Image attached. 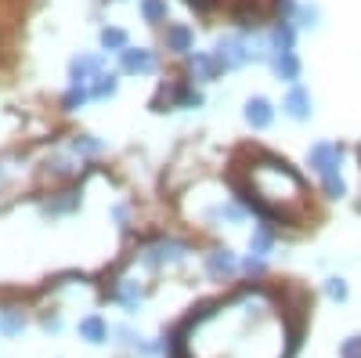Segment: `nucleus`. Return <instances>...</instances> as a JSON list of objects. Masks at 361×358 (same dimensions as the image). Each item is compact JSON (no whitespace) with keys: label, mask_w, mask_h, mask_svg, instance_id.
Returning a JSON list of instances; mask_svg holds the SVG:
<instances>
[{"label":"nucleus","mask_w":361,"mask_h":358,"mask_svg":"<svg viewBox=\"0 0 361 358\" xmlns=\"http://www.w3.org/2000/svg\"><path fill=\"white\" fill-rule=\"evenodd\" d=\"M307 163L322 174V181H329V177H340L343 148H340V145H329V141H318V145L307 148Z\"/></svg>","instance_id":"f257e3e1"},{"label":"nucleus","mask_w":361,"mask_h":358,"mask_svg":"<svg viewBox=\"0 0 361 358\" xmlns=\"http://www.w3.org/2000/svg\"><path fill=\"white\" fill-rule=\"evenodd\" d=\"M214 58H217L221 69H238V66H246L253 58V47L243 37H221L217 47H214Z\"/></svg>","instance_id":"f03ea898"},{"label":"nucleus","mask_w":361,"mask_h":358,"mask_svg":"<svg viewBox=\"0 0 361 358\" xmlns=\"http://www.w3.org/2000/svg\"><path fill=\"white\" fill-rule=\"evenodd\" d=\"M185 253H188V246H185V243H177V239H159V243L145 246L141 261H145L148 268H159V264H166V261H177V257H185Z\"/></svg>","instance_id":"7ed1b4c3"},{"label":"nucleus","mask_w":361,"mask_h":358,"mask_svg":"<svg viewBox=\"0 0 361 358\" xmlns=\"http://www.w3.org/2000/svg\"><path fill=\"white\" fill-rule=\"evenodd\" d=\"M119 69L123 73H152L156 58H152V51H145V47H127V51H119Z\"/></svg>","instance_id":"20e7f679"},{"label":"nucleus","mask_w":361,"mask_h":358,"mask_svg":"<svg viewBox=\"0 0 361 358\" xmlns=\"http://www.w3.org/2000/svg\"><path fill=\"white\" fill-rule=\"evenodd\" d=\"M282 109H286L289 119H307V116H311V95H307L300 83H293L289 95H286V102H282Z\"/></svg>","instance_id":"39448f33"},{"label":"nucleus","mask_w":361,"mask_h":358,"mask_svg":"<svg viewBox=\"0 0 361 358\" xmlns=\"http://www.w3.org/2000/svg\"><path fill=\"white\" fill-rule=\"evenodd\" d=\"M271 119H275V109H271L267 98H250V102H246V124H250L253 131L271 127Z\"/></svg>","instance_id":"423d86ee"},{"label":"nucleus","mask_w":361,"mask_h":358,"mask_svg":"<svg viewBox=\"0 0 361 358\" xmlns=\"http://www.w3.org/2000/svg\"><path fill=\"white\" fill-rule=\"evenodd\" d=\"M293 40H296L293 25H289V18H282V22H275V29H271L267 47L275 51V54H289V51H293Z\"/></svg>","instance_id":"0eeeda50"},{"label":"nucleus","mask_w":361,"mask_h":358,"mask_svg":"<svg viewBox=\"0 0 361 358\" xmlns=\"http://www.w3.org/2000/svg\"><path fill=\"white\" fill-rule=\"evenodd\" d=\"M206 272L214 275V279L231 275V272H235V253H231V250H214V253L206 257Z\"/></svg>","instance_id":"6e6552de"},{"label":"nucleus","mask_w":361,"mask_h":358,"mask_svg":"<svg viewBox=\"0 0 361 358\" xmlns=\"http://www.w3.org/2000/svg\"><path fill=\"white\" fill-rule=\"evenodd\" d=\"M80 337H83L87 344H102V340H109V326H105V318H102V315H87V318L80 322Z\"/></svg>","instance_id":"1a4fd4ad"},{"label":"nucleus","mask_w":361,"mask_h":358,"mask_svg":"<svg viewBox=\"0 0 361 358\" xmlns=\"http://www.w3.org/2000/svg\"><path fill=\"white\" fill-rule=\"evenodd\" d=\"M271 69H275L279 80L296 83V76H300V58H296L293 51H289V54H275V58H271Z\"/></svg>","instance_id":"9d476101"},{"label":"nucleus","mask_w":361,"mask_h":358,"mask_svg":"<svg viewBox=\"0 0 361 358\" xmlns=\"http://www.w3.org/2000/svg\"><path fill=\"white\" fill-rule=\"evenodd\" d=\"M87 76H98V58H73V66H69V80L76 83V87H83L87 83Z\"/></svg>","instance_id":"9b49d317"},{"label":"nucleus","mask_w":361,"mask_h":358,"mask_svg":"<svg viewBox=\"0 0 361 358\" xmlns=\"http://www.w3.org/2000/svg\"><path fill=\"white\" fill-rule=\"evenodd\" d=\"M192 44H195V37H192L188 25H170V29H166V47H170V51L185 54V51H192Z\"/></svg>","instance_id":"f8f14e48"},{"label":"nucleus","mask_w":361,"mask_h":358,"mask_svg":"<svg viewBox=\"0 0 361 358\" xmlns=\"http://www.w3.org/2000/svg\"><path fill=\"white\" fill-rule=\"evenodd\" d=\"M112 297H116V301L123 304L127 311H134V308L141 304V290H137V282H130V279H123V282H116Z\"/></svg>","instance_id":"ddd939ff"},{"label":"nucleus","mask_w":361,"mask_h":358,"mask_svg":"<svg viewBox=\"0 0 361 358\" xmlns=\"http://www.w3.org/2000/svg\"><path fill=\"white\" fill-rule=\"evenodd\" d=\"M22 330H25V315L18 308H4V311H0V333H4V337H18Z\"/></svg>","instance_id":"4468645a"},{"label":"nucleus","mask_w":361,"mask_h":358,"mask_svg":"<svg viewBox=\"0 0 361 358\" xmlns=\"http://www.w3.org/2000/svg\"><path fill=\"white\" fill-rule=\"evenodd\" d=\"M192 73H195V80H214L221 73V66L214 54H192Z\"/></svg>","instance_id":"2eb2a0df"},{"label":"nucleus","mask_w":361,"mask_h":358,"mask_svg":"<svg viewBox=\"0 0 361 358\" xmlns=\"http://www.w3.org/2000/svg\"><path fill=\"white\" fill-rule=\"evenodd\" d=\"M271 243H275V235H271V228H267V225H260V228L253 232V239H250V250H253L257 257H264V253L271 250Z\"/></svg>","instance_id":"dca6fc26"},{"label":"nucleus","mask_w":361,"mask_h":358,"mask_svg":"<svg viewBox=\"0 0 361 358\" xmlns=\"http://www.w3.org/2000/svg\"><path fill=\"white\" fill-rule=\"evenodd\" d=\"M102 47L105 51H127V33L123 29H102Z\"/></svg>","instance_id":"f3484780"},{"label":"nucleus","mask_w":361,"mask_h":358,"mask_svg":"<svg viewBox=\"0 0 361 358\" xmlns=\"http://www.w3.org/2000/svg\"><path fill=\"white\" fill-rule=\"evenodd\" d=\"M94 80H98V83L90 87V98H112V95H116V76H102V73H98Z\"/></svg>","instance_id":"a211bd4d"},{"label":"nucleus","mask_w":361,"mask_h":358,"mask_svg":"<svg viewBox=\"0 0 361 358\" xmlns=\"http://www.w3.org/2000/svg\"><path fill=\"white\" fill-rule=\"evenodd\" d=\"M87 98H90V91H87V87H76V83H73V87H69V95L62 98V109H66V112H73V109H80Z\"/></svg>","instance_id":"6ab92c4d"},{"label":"nucleus","mask_w":361,"mask_h":358,"mask_svg":"<svg viewBox=\"0 0 361 358\" xmlns=\"http://www.w3.org/2000/svg\"><path fill=\"white\" fill-rule=\"evenodd\" d=\"M141 11L148 22H163L166 18V0H141Z\"/></svg>","instance_id":"aec40b11"},{"label":"nucleus","mask_w":361,"mask_h":358,"mask_svg":"<svg viewBox=\"0 0 361 358\" xmlns=\"http://www.w3.org/2000/svg\"><path fill=\"white\" fill-rule=\"evenodd\" d=\"M322 185H325L329 199H343L347 196V181H343V177H329V181H322Z\"/></svg>","instance_id":"412c9836"},{"label":"nucleus","mask_w":361,"mask_h":358,"mask_svg":"<svg viewBox=\"0 0 361 358\" xmlns=\"http://www.w3.org/2000/svg\"><path fill=\"white\" fill-rule=\"evenodd\" d=\"M325 293L333 297V301H347V282L336 279V275H333V279H325Z\"/></svg>","instance_id":"4be33fe9"},{"label":"nucleus","mask_w":361,"mask_h":358,"mask_svg":"<svg viewBox=\"0 0 361 358\" xmlns=\"http://www.w3.org/2000/svg\"><path fill=\"white\" fill-rule=\"evenodd\" d=\"M209 217L214 221H243V206H217V210H209Z\"/></svg>","instance_id":"5701e85b"},{"label":"nucleus","mask_w":361,"mask_h":358,"mask_svg":"<svg viewBox=\"0 0 361 358\" xmlns=\"http://www.w3.org/2000/svg\"><path fill=\"white\" fill-rule=\"evenodd\" d=\"M73 148H76V153H102V141H94L90 134H83V138L73 141Z\"/></svg>","instance_id":"b1692460"},{"label":"nucleus","mask_w":361,"mask_h":358,"mask_svg":"<svg viewBox=\"0 0 361 358\" xmlns=\"http://www.w3.org/2000/svg\"><path fill=\"white\" fill-rule=\"evenodd\" d=\"M296 22L300 25H318V8H296Z\"/></svg>","instance_id":"393cba45"},{"label":"nucleus","mask_w":361,"mask_h":358,"mask_svg":"<svg viewBox=\"0 0 361 358\" xmlns=\"http://www.w3.org/2000/svg\"><path fill=\"white\" fill-rule=\"evenodd\" d=\"M340 354H343V358H361V337H350V340L343 344Z\"/></svg>","instance_id":"a878e982"},{"label":"nucleus","mask_w":361,"mask_h":358,"mask_svg":"<svg viewBox=\"0 0 361 358\" xmlns=\"http://www.w3.org/2000/svg\"><path fill=\"white\" fill-rule=\"evenodd\" d=\"M246 272H250V275H253V272H264V261H260V257H257V261L250 257V261H246Z\"/></svg>","instance_id":"bb28decb"},{"label":"nucleus","mask_w":361,"mask_h":358,"mask_svg":"<svg viewBox=\"0 0 361 358\" xmlns=\"http://www.w3.org/2000/svg\"><path fill=\"white\" fill-rule=\"evenodd\" d=\"M58 326H62V322H58V318H51V315L44 318V330H51V333H54V330H58Z\"/></svg>","instance_id":"cd10ccee"},{"label":"nucleus","mask_w":361,"mask_h":358,"mask_svg":"<svg viewBox=\"0 0 361 358\" xmlns=\"http://www.w3.org/2000/svg\"><path fill=\"white\" fill-rule=\"evenodd\" d=\"M173 358H180V354H177V351H173Z\"/></svg>","instance_id":"c85d7f7f"}]
</instances>
